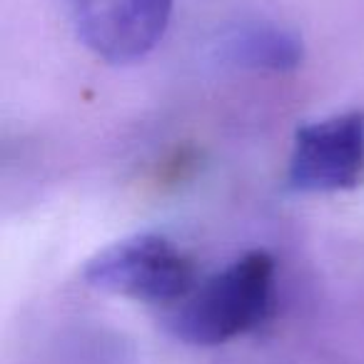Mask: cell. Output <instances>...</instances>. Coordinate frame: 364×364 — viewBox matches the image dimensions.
<instances>
[{"label":"cell","mask_w":364,"mask_h":364,"mask_svg":"<svg viewBox=\"0 0 364 364\" xmlns=\"http://www.w3.org/2000/svg\"><path fill=\"white\" fill-rule=\"evenodd\" d=\"M274 259L264 250L242 255L172 304L165 327L200 347L225 344L257 329L272 314Z\"/></svg>","instance_id":"6da1fadb"},{"label":"cell","mask_w":364,"mask_h":364,"mask_svg":"<svg viewBox=\"0 0 364 364\" xmlns=\"http://www.w3.org/2000/svg\"><path fill=\"white\" fill-rule=\"evenodd\" d=\"M364 182V110L297 127L287 185L297 193H344Z\"/></svg>","instance_id":"3957f363"},{"label":"cell","mask_w":364,"mask_h":364,"mask_svg":"<svg viewBox=\"0 0 364 364\" xmlns=\"http://www.w3.org/2000/svg\"><path fill=\"white\" fill-rule=\"evenodd\" d=\"M77 38L112 65L142 60L155 50L175 0H68Z\"/></svg>","instance_id":"277c9868"},{"label":"cell","mask_w":364,"mask_h":364,"mask_svg":"<svg viewBox=\"0 0 364 364\" xmlns=\"http://www.w3.org/2000/svg\"><path fill=\"white\" fill-rule=\"evenodd\" d=\"M304 46L297 33L272 23H247L213 43V60L242 70L287 73L302 65Z\"/></svg>","instance_id":"5b68a950"},{"label":"cell","mask_w":364,"mask_h":364,"mask_svg":"<svg viewBox=\"0 0 364 364\" xmlns=\"http://www.w3.org/2000/svg\"><path fill=\"white\" fill-rule=\"evenodd\" d=\"M82 277L97 292L150 304H175L198 284L193 259L155 232L107 245L85 264Z\"/></svg>","instance_id":"7a4b0ae2"}]
</instances>
